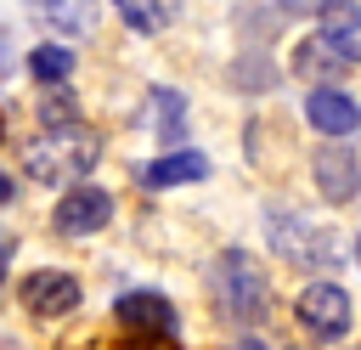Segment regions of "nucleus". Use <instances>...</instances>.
<instances>
[{
	"instance_id": "1",
	"label": "nucleus",
	"mask_w": 361,
	"mask_h": 350,
	"mask_svg": "<svg viewBox=\"0 0 361 350\" xmlns=\"http://www.w3.org/2000/svg\"><path fill=\"white\" fill-rule=\"evenodd\" d=\"M102 158V141L96 130H85L79 119L73 124H45V135L34 147H23V169L45 186H73L90 175V164Z\"/></svg>"
},
{
	"instance_id": "2",
	"label": "nucleus",
	"mask_w": 361,
	"mask_h": 350,
	"mask_svg": "<svg viewBox=\"0 0 361 350\" xmlns=\"http://www.w3.org/2000/svg\"><path fill=\"white\" fill-rule=\"evenodd\" d=\"M214 299H220L226 316H237V322H259V316L271 310V282H265L259 260L243 254V248H226V254L214 260Z\"/></svg>"
},
{
	"instance_id": "3",
	"label": "nucleus",
	"mask_w": 361,
	"mask_h": 350,
	"mask_svg": "<svg viewBox=\"0 0 361 350\" xmlns=\"http://www.w3.org/2000/svg\"><path fill=\"white\" fill-rule=\"evenodd\" d=\"M265 231H271V248L288 260V265H333L338 260V243H333V231L327 226H310V220H299V215H271L265 220Z\"/></svg>"
},
{
	"instance_id": "4",
	"label": "nucleus",
	"mask_w": 361,
	"mask_h": 350,
	"mask_svg": "<svg viewBox=\"0 0 361 350\" xmlns=\"http://www.w3.org/2000/svg\"><path fill=\"white\" fill-rule=\"evenodd\" d=\"M293 316H299V327H305L310 339L333 344V339H344V327H350V294H344L338 282H305V294L293 299Z\"/></svg>"
},
{
	"instance_id": "5",
	"label": "nucleus",
	"mask_w": 361,
	"mask_h": 350,
	"mask_svg": "<svg viewBox=\"0 0 361 350\" xmlns=\"http://www.w3.org/2000/svg\"><path fill=\"white\" fill-rule=\"evenodd\" d=\"M107 220H113V192H102V186H90V181H73V186L62 192L56 215H51L56 237H90V231H102Z\"/></svg>"
},
{
	"instance_id": "6",
	"label": "nucleus",
	"mask_w": 361,
	"mask_h": 350,
	"mask_svg": "<svg viewBox=\"0 0 361 350\" xmlns=\"http://www.w3.org/2000/svg\"><path fill=\"white\" fill-rule=\"evenodd\" d=\"M310 175L327 203H350L361 192V158H355V147H344V135H333V147H316Z\"/></svg>"
},
{
	"instance_id": "7",
	"label": "nucleus",
	"mask_w": 361,
	"mask_h": 350,
	"mask_svg": "<svg viewBox=\"0 0 361 350\" xmlns=\"http://www.w3.org/2000/svg\"><path fill=\"white\" fill-rule=\"evenodd\" d=\"M113 316L135 339H175V305L164 294H118Z\"/></svg>"
},
{
	"instance_id": "8",
	"label": "nucleus",
	"mask_w": 361,
	"mask_h": 350,
	"mask_svg": "<svg viewBox=\"0 0 361 350\" xmlns=\"http://www.w3.org/2000/svg\"><path fill=\"white\" fill-rule=\"evenodd\" d=\"M23 305H28V316H68V310H79V282L68 277V271H34V277H23Z\"/></svg>"
},
{
	"instance_id": "9",
	"label": "nucleus",
	"mask_w": 361,
	"mask_h": 350,
	"mask_svg": "<svg viewBox=\"0 0 361 350\" xmlns=\"http://www.w3.org/2000/svg\"><path fill=\"white\" fill-rule=\"evenodd\" d=\"M305 119H310L322 135H350V130L361 124V107H355L338 85H316L310 102H305Z\"/></svg>"
},
{
	"instance_id": "10",
	"label": "nucleus",
	"mask_w": 361,
	"mask_h": 350,
	"mask_svg": "<svg viewBox=\"0 0 361 350\" xmlns=\"http://www.w3.org/2000/svg\"><path fill=\"white\" fill-rule=\"evenodd\" d=\"M322 34L338 45V56L355 68L361 62V6L355 0H327L322 6Z\"/></svg>"
},
{
	"instance_id": "11",
	"label": "nucleus",
	"mask_w": 361,
	"mask_h": 350,
	"mask_svg": "<svg viewBox=\"0 0 361 350\" xmlns=\"http://www.w3.org/2000/svg\"><path fill=\"white\" fill-rule=\"evenodd\" d=\"M203 175H209V158L192 152V147H175V152H164V158H152L141 169L147 186H180V181H203Z\"/></svg>"
},
{
	"instance_id": "12",
	"label": "nucleus",
	"mask_w": 361,
	"mask_h": 350,
	"mask_svg": "<svg viewBox=\"0 0 361 350\" xmlns=\"http://www.w3.org/2000/svg\"><path fill=\"white\" fill-rule=\"evenodd\" d=\"M350 62L338 56V45L327 40V34H316V40H305L299 51H293V73H305L310 85H327V79H338Z\"/></svg>"
},
{
	"instance_id": "13",
	"label": "nucleus",
	"mask_w": 361,
	"mask_h": 350,
	"mask_svg": "<svg viewBox=\"0 0 361 350\" xmlns=\"http://www.w3.org/2000/svg\"><path fill=\"white\" fill-rule=\"evenodd\" d=\"M118 17L135 28V34H164L175 17H180V0H113Z\"/></svg>"
},
{
	"instance_id": "14",
	"label": "nucleus",
	"mask_w": 361,
	"mask_h": 350,
	"mask_svg": "<svg viewBox=\"0 0 361 350\" xmlns=\"http://www.w3.org/2000/svg\"><path fill=\"white\" fill-rule=\"evenodd\" d=\"M34 11L45 23H56L62 34H90L96 28V0H34Z\"/></svg>"
},
{
	"instance_id": "15",
	"label": "nucleus",
	"mask_w": 361,
	"mask_h": 350,
	"mask_svg": "<svg viewBox=\"0 0 361 350\" xmlns=\"http://www.w3.org/2000/svg\"><path fill=\"white\" fill-rule=\"evenodd\" d=\"M28 73H34L39 85H62V79L73 73V51H68V45H34V51H28Z\"/></svg>"
},
{
	"instance_id": "16",
	"label": "nucleus",
	"mask_w": 361,
	"mask_h": 350,
	"mask_svg": "<svg viewBox=\"0 0 361 350\" xmlns=\"http://www.w3.org/2000/svg\"><path fill=\"white\" fill-rule=\"evenodd\" d=\"M152 107H158V141L164 147H175L180 141V124H186V96H175V90H152Z\"/></svg>"
},
{
	"instance_id": "17",
	"label": "nucleus",
	"mask_w": 361,
	"mask_h": 350,
	"mask_svg": "<svg viewBox=\"0 0 361 350\" xmlns=\"http://www.w3.org/2000/svg\"><path fill=\"white\" fill-rule=\"evenodd\" d=\"M79 107H73V90H45L39 96V124H73Z\"/></svg>"
},
{
	"instance_id": "18",
	"label": "nucleus",
	"mask_w": 361,
	"mask_h": 350,
	"mask_svg": "<svg viewBox=\"0 0 361 350\" xmlns=\"http://www.w3.org/2000/svg\"><path fill=\"white\" fill-rule=\"evenodd\" d=\"M276 6H282L288 17H316V11L327 6V0H276Z\"/></svg>"
},
{
	"instance_id": "19",
	"label": "nucleus",
	"mask_w": 361,
	"mask_h": 350,
	"mask_svg": "<svg viewBox=\"0 0 361 350\" xmlns=\"http://www.w3.org/2000/svg\"><path fill=\"white\" fill-rule=\"evenodd\" d=\"M11 73V40H6V28H0V79Z\"/></svg>"
},
{
	"instance_id": "20",
	"label": "nucleus",
	"mask_w": 361,
	"mask_h": 350,
	"mask_svg": "<svg viewBox=\"0 0 361 350\" xmlns=\"http://www.w3.org/2000/svg\"><path fill=\"white\" fill-rule=\"evenodd\" d=\"M11 198H17V192H11V175L0 169V203H11Z\"/></svg>"
},
{
	"instance_id": "21",
	"label": "nucleus",
	"mask_w": 361,
	"mask_h": 350,
	"mask_svg": "<svg viewBox=\"0 0 361 350\" xmlns=\"http://www.w3.org/2000/svg\"><path fill=\"white\" fill-rule=\"evenodd\" d=\"M6 260H11V237H0V271H6Z\"/></svg>"
},
{
	"instance_id": "22",
	"label": "nucleus",
	"mask_w": 361,
	"mask_h": 350,
	"mask_svg": "<svg viewBox=\"0 0 361 350\" xmlns=\"http://www.w3.org/2000/svg\"><path fill=\"white\" fill-rule=\"evenodd\" d=\"M355 260H361V237H355Z\"/></svg>"
},
{
	"instance_id": "23",
	"label": "nucleus",
	"mask_w": 361,
	"mask_h": 350,
	"mask_svg": "<svg viewBox=\"0 0 361 350\" xmlns=\"http://www.w3.org/2000/svg\"><path fill=\"white\" fill-rule=\"evenodd\" d=\"M0 130H6V119H0Z\"/></svg>"
}]
</instances>
